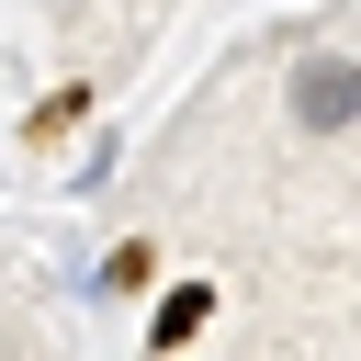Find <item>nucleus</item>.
<instances>
[{
	"mask_svg": "<svg viewBox=\"0 0 361 361\" xmlns=\"http://www.w3.org/2000/svg\"><path fill=\"white\" fill-rule=\"evenodd\" d=\"M361 113V79L350 68H305V124H350Z\"/></svg>",
	"mask_w": 361,
	"mask_h": 361,
	"instance_id": "obj_1",
	"label": "nucleus"
},
{
	"mask_svg": "<svg viewBox=\"0 0 361 361\" xmlns=\"http://www.w3.org/2000/svg\"><path fill=\"white\" fill-rule=\"evenodd\" d=\"M203 316H214V293H203V282H180V293L158 305V350H180V338H192Z\"/></svg>",
	"mask_w": 361,
	"mask_h": 361,
	"instance_id": "obj_2",
	"label": "nucleus"
},
{
	"mask_svg": "<svg viewBox=\"0 0 361 361\" xmlns=\"http://www.w3.org/2000/svg\"><path fill=\"white\" fill-rule=\"evenodd\" d=\"M79 113H90V90H56V102H34V135H68Z\"/></svg>",
	"mask_w": 361,
	"mask_h": 361,
	"instance_id": "obj_3",
	"label": "nucleus"
}]
</instances>
